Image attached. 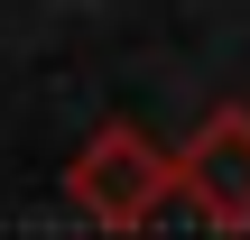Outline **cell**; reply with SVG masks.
<instances>
[{
	"label": "cell",
	"instance_id": "1",
	"mask_svg": "<svg viewBox=\"0 0 250 240\" xmlns=\"http://www.w3.org/2000/svg\"><path fill=\"white\" fill-rule=\"evenodd\" d=\"M65 203H74L93 231H148V222L176 203V157H167L148 129L102 120V129L74 148V166H65Z\"/></svg>",
	"mask_w": 250,
	"mask_h": 240
},
{
	"label": "cell",
	"instance_id": "2",
	"mask_svg": "<svg viewBox=\"0 0 250 240\" xmlns=\"http://www.w3.org/2000/svg\"><path fill=\"white\" fill-rule=\"evenodd\" d=\"M176 157V203L204 231H250V102H213Z\"/></svg>",
	"mask_w": 250,
	"mask_h": 240
}]
</instances>
